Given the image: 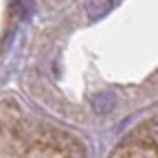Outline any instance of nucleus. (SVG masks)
Here are the masks:
<instances>
[{
	"label": "nucleus",
	"mask_w": 158,
	"mask_h": 158,
	"mask_svg": "<svg viewBox=\"0 0 158 158\" xmlns=\"http://www.w3.org/2000/svg\"><path fill=\"white\" fill-rule=\"evenodd\" d=\"M92 108H94V112H99V114H108V112H112V110L116 108V97H114L112 92L103 90V92H99V94L92 99Z\"/></svg>",
	"instance_id": "nucleus-1"
},
{
	"label": "nucleus",
	"mask_w": 158,
	"mask_h": 158,
	"mask_svg": "<svg viewBox=\"0 0 158 158\" xmlns=\"http://www.w3.org/2000/svg\"><path fill=\"white\" fill-rule=\"evenodd\" d=\"M112 9V0H88L86 11L90 18H101Z\"/></svg>",
	"instance_id": "nucleus-2"
},
{
	"label": "nucleus",
	"mask_w": 158,
	"mask_h": 158,
	"mask_svg": "<svg viewBox=\"0 0 158 158\" xmlns=\"http://www.w3.org/2000/svg\"><path fill=\"white\" fill-rule=\"evenodd\" d=\"M152 138H154L156 145H158V125H154V127H152Z\"/></svg>",
	"instance_id": "nucleus-3"
}]
</instances>
